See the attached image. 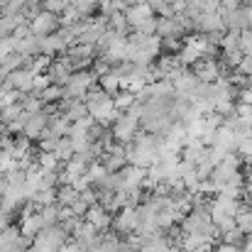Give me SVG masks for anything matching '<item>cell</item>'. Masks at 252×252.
I'll list each match as a JSON object with an SVG mask.
<instances>
[{"label":"cell","mask_w":252,"mask_h":252,"mask_svg":"<svg viewBox=\"0 0 252 252\" xmlns=\"http://www.w3.org/2000/svg\"><path fill=\"white\" fill-rule=\"evenodd\" d=\"M162 150V145L152 137H140L130 152V159L135 162V167H142V164H152L157 162V152Z\"/></svg>","instance_id":"obj_1"},{"label":"cell","mask_w":252,"mask_h":252,"mask_svg":"<svg viewBox=\"0 0 252 252\" xmlns=\"http://www.w3.org/2000/svg\"><path fill=\"white\" fill-rule=\"evenodd\" d=\"M30 30H32V34H37V37H52V34H57V32L62 30V20H59V15L42 10L37 17L30 20Z\"/></svg>","instance_id":"obj_2"},{"label":"cell","mask_w":252,"mask_h":252,"mask_svg":"<svg viewBox=\"0 0 252 252\" xmlns=\"http://www.w3.org/2000/svg\"><path fill=\"white\" fill-rule=\"evenodd\" d=\"M193 76L201 81V84H216L220 76H223V69H220V62L218 59H208V57H203V59H198L196 64H193Z\"/></svg>","instance_id":"obj_3"},{"label":"cell","mask_w":252,"mask_h":252,"mask_svg":"<svg viewBox=\"0 0 252 252\" xmlns=\"http://www.w3.org/2000/svg\"><path fill=\"white\" fill-rule=\"evenodd\" d=\"M216 32H228L225 30V20H223V10L216 12H201L198 22H196V34H216Z\"/></svg>","instance_id":"obj_4"},{"label":"cell","mask_w":252,"mask_h":252,"mask_svg":"<svg viewBox=\"0 0 252 252\" xmlns=\"http://www.w3.org/2000/svg\"><path fill=\"white\" fill-rule=\"evenodd\" d=\"M47 76L52 79L54 86H66L71 81V76H74V69L69 66V62L64 57H59V59H52V64L47 69Z\"/></svg>","instance_id":"obj_5"},{"label":"cell","mask_w":252,"mask_h":252,"mask_svg":"<svg viewBox=\"0 0 252 252\" xmlns=\"http://www.w3.org/2000/svg\"><path fill=\"white\" fill-rule=\"evenodd\" d=\"M125 15H127L130 30H137L142 22H147V20H152V17H155L152 7H150V5H145V2H135V5H130V7L125 10Z\"/></svg>","instance_id":"obj_6"},{"label":"cell","mask_w":252,"mask_h":252,"mask_svg":"<svg viewBox=\"0 0 252 252\" xmlns=\"http://www.w3.org/2000/svg\"><path fill=\"white\" fill-rule=\"evenodd\" d=\"M135 132H137V118L135 115H120L118 118V125H115V137L118 140H123V142H127V140H132L135 137Z\"/></svg>","instance_id":"obj_7"},{"label":"cell","mask_w":252,"mask_h":252,"mask_svg":"<svg viewBox=\"0 0 252 252\" xmlns=\"http://www.w3.org/2000/svg\"><path fill=\"white\" fill-rule=\"evenodd\" d=\"M34 79H37V76H34L30 69H17V71H12V74L7 76V81L12 84L15 91H32Z\"/></svg>","instance_id":"obj_8"},{"label":"cell","mask_w":252,"mask_h":252,"mask_svg":"<svg viewBox=\"0 0 252 252\" xmlns=\"http://www.w3.org/2000/svg\"><path fill=\"white\" fill-rule=\"evenodd\" d=\"M108 30H113V32H118V34H127L130 22H127L125 10H118V12H113V15L108 17Z\"/></svg>","instance_id":"obj_9"},{"label":"cell","mask_w":252,"mask_h":252,"mask_svg":"<svg viewBox=\"0 0 252 252\" xmlns=\"http://www.w3.org/2000/svg\"><path fill=\"white\" fill-rule=\"evenodd\" d=\"M71 5L81 12V17H93V12L98 10L100 0H71Z\"/></svg>","instance_id":"obj_10"},{"label":"cell","mask_w":252,"mask_h":252,"mask_svg":"<svg viewBox=\"0 0 252 252\" xmlns=\"http://www.w3.org/2000/svg\"><path fill=\"white\" fill-rule=\"evenodd\" d=\"M140 225V218H137V213H132V211H125L123 216H120V220H118V230H123V233H127V230H132V228H137Z\"/></svg>","instance_id":"obj_11"},{"label":"cell","mask_w":252,"mask_h":252,"mask_svg":"<svg viewBox=\"0 0 252 252\" xmlns=\"http://www.w3.org/2000/svg\"><path fill=\"white\" fill-rule=\"evenodd\" d=\"M64 95H66V88H64V86H54L52 84L44 93H42V95H39V98H42L44 103H52V100H59V98H64Z\"/></svg>","instance_id":"obj_12"},{"label":"cell","mask_w":252,"mask_h":252,"mask_svg":"<svg viewBox=\"0 0 252 252\" xmlns=\"http://www.w3.org/2000/svg\"><path fill=\"white\" fill-rule=\"evenodd\" d=\"M240 52H243V57H252V30L240 32Z\"/></svg>","instance_id":"obj_13"},{"label":"cell","mask_w":252,"mask_h":252,"mask_svg":"<svg viewBox=\"0 0 252 252\" xmlns=\"http://www.w3.org/2000/svg\"><path fill=\"white\" fill-rule=\"evenodd\" d=\"M235 220H238V228H240L243 233H252V211H243V213H238V216H235Z\"/></svg>","instance_id":"obj_14"},{"label":"cell","mask_w":252,"mask_h":252,"mask_svg":"<svg viewBox=\"0 0 252 252\" xmlns=\"http://www.w3.org/2000/svg\"><path fill=\"white\" fill-rule=\"evenodd\" d=\"M69 118H79V120H84V113L88 110L81 100H69Z\"/></svg>","instance_id":"obj_15"},{"label":"cell","mask_w":252,"mask_h":252,"mask_svg":"<svg viewBox=\"0 0 252 252\" xmlns=\"http://www.w3.org/2000/svg\"><path fill=\"white\" fill-rule=\"evenodd\" d=\"M235 74H240V76L250 79L252 76V57H243V62H240V66H238V71H235Z\"/></svg>","instance_id":"obj_16"},{"label":"cell","mask_w":252,"mask_h":252,"mask_svg":"<svg viewBox=\"0 0 252 252\" xmlns=\"http://www.w3.org/2000/svg\"><path fill=\"white\" fill-rule=\"evenodd\" d=\"M88 218H91L93 225H105V223H108V216H105L100 208H93V211L88 213Z\"/></svg>","instance_id":"obj_17"},{"label":"cell","mask_w":252,"mask_h":252,"mask_svg":"<svg viewBox=\"0 0 252 252\" xmlns=\"http://www.w3.org/2000/svg\"><path fill=\"white\" fill-rule=\"evenodd\" d=\"M167 5L171 7L174 15H184L186 7H189V0H167Z\"/></svg>","instance_id":"obj_18"},{"label":"cell","mask_w":252,"mask_h":252,"mask_svg":"<svg viewBox=\"0 0 252 252\" xmlns=\"http://www.w3.org/2000/svg\"><path fill=\"white\" fill-rule=\"evenodd\" d=\"M218 2H220V10H223V12H230V10L243 7V2H245V0H218Z\"/></svg>","instance_id":"obj_19"},{"label":"cell","mask_w":252,"mask_h":252,"mask_svg":"<svg viewBox=\"0 0 252 252\" xmlns=\"http://www.w3.org/2000/svg\"><path fill=\"white\" fill-rule=\"evenodd\" d=\"M216 252H240V250H238L235 245H228V243H225L223 248H218V250H216Z\"/></svg>","instance_id":"obj_20"},{"label":"cell","mask_w":252,"mask_h":252,"mask_svg":"<svg viewBox=\"0 0 252 252\" xmlns=\"http://www.w3.org/2000/svg\"><path fill=\"white\" fill-rule=\"evenodd\" d=\"M115 2H125V0H115Z\"/></svg>","instance_id":"obj_21"},{"label":"cell","mask_w":252,"mask_h":252,"mask_svg":"<svg viewBox=\"0 0 252 252\" xmlns=\"http://www.w3.org/2000/svg\"><path fill=\"white\" fill-rule=\"evenodd\" d=\"M167 252H176V250H169V248H167Z\"/></svg>","instance_id":"obj_22"}]
</instances>
